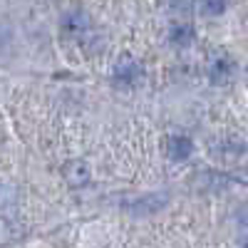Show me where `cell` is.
Wrapping results in <instances>:
<instances>
[{
    "label": "cell",
    "instance_id": "1",
    "mask_svg": "<svg viewBox=\"0 0 248 248\" xmlns=\"http://www.w3.org/2000/svg\"><path fill=\"white\" fill-rule=\"evenodd\" d=\"M206 72H209V82L216 87H223V85H229V82L236 77V62L231 55H226V52H214L209 57V67H206Z\"/></svg>",
    "mask_w": 248,
    "mask_h": 248
},
{
    "label": "cell",
    "instance_id": "2",
    "mask_svg": "<svg viewBox=\"0 0 248 248\" xmlns=\"http://www.w3.org/2000/svg\"><path fill=\"white\" fill-rule=\"evenodd\" d=\"M141 75H144V70H141L139 62L134 57L124 55V57H119V62L112 70V85L117 90H132L137 82L141 79Z\"/></svg>",
    "mask_w": 248,
    "mask_h": 248
},
{
    "label": "cell",
    "instance_id": "3",
    "mask_svg": "<svg viewBox=\"0 0 248 248\" xmlns=\"http://www.w3.org/2000/svg\"><path fill=\"white\" fill-rule=\"evenodd\" d=\"M62 179H65L70 186H75V189L90 184V179H92L90 164H87L85 159H70L65 167H62Z\"/></svg>",
    "mask_w": 248,
    "mask_h": 248
},
{
    "label": "cell",
    "instance_id": "4",
    "mask_svg": "<svg viewBox=\"0 0 248 248\" xmlns=\"http://www.w3.org/2000/svg\"><path fill=\"white\" fill-rule=\"evenodd\" d=\"M167 203H169V196L167 194H149V196H139L134 201H127L124 206H127L132 214H139L141 216V214H156Z\"/></svg>",
    "mask_w": 248,
    "mask_h": 248
},
{
    "label": "cell",
    "instance_id": "5",
    "mask_svg": "<svg viewBox=\"0 0 248 248\" xmlns=\"http://www.w3.org/2000/svg\"><path fill=\"white\" fill-rule=\"evenodd\" d=\"M191 152H194L191 137H186V134H171L167 139V154L174 161H186V159L191 156Z\"/></svg>",
    "mask_w": 248,
    "mask_h": 248
},
{
    "label": "cell",
    "instance_id": "6",
    "mask_svg": "<svg viewBox=\"0 0 248 248\" xmlns=\"http://www.w3.org/2000/svg\"><path fill=\"white\" fill-rule=\"evenodd\" d=\"M62 30H65V35H70V37L85 35L90 30V17L82 10H70V13H65V17H62Z\"/></svg>",
    "mask_w": 248,
    "mask_h": 248
},
{
    "label": "cell",
    "instance_id": "7",
    "mask_svg": "<svg viewBox=\"0 0 248 248\" xmlns=\"http://www.w3.org/2000/svg\"><path fill=\"white\" fill-rule=\"evenodd\" d=\"M169 43L174 47H181V50L194 43V28L189 20H174L169 28Z\"/></svg>",
    "mask_w": 248,
    "mask_h": 248
},
{
    "label": "cell",
    "instance_id": "8",
    "mask_svg": "<svg viewBox=\"0 0 248 248\" xmlns=\"http://www.w3.org/2000/svg\"><path fill=\"white\" fill-rule=\"evenodd\" d=\"M226 3H229V0H201V13L216 17L226 10Z\"/></svg>",
    "mask_w": 248,
    "mask_h": 248
},
{
    "label": "cell",
    "instance_id": "9",
    "mask_svg": "<svg viewBox=\"0 0 248 248\" xmlns=\"http://www.w3.org/2000/svg\"><path fill=\"white\" fill-rule=\"evenodd\" d=\"M216 149H218L221 154H241V152H243V144L236 141V139H221V141L216 144Z\"/></svg>",
    "mask_w": 248,
    "mask_h": 248
},
{
    "label": "cell",
    "instance_id": "10",
    "mask_svg": "<svg viewBox=\"0 0 248 248\" xmlns=\"http://www.w3.org/2000/svg\"><path fill=\"white\" fill-rule=\"evenodd\" d=\"M15 201V189L10 184H5V181H0V209H5L8 203H13Z\"/></svg>",
    "mask_w": 248,
    "mask_h": 248
},
{
    "label": "cell",
    "instance_id": "11",
    "mask_svg": "<svg viewBox=\"0 0 248 248\" xmlns=\"http://www.w3.org/2000/svg\"><path fill=\"white\" fill-rule=\"evenodd\" d=\"M241 248H248V233H246V238H243V243H241Z\"/></svg>",
    "mask_w": 248,
    "mask_h": 248
},
{
    "label": "cell",
    "instance_id": "12",
    "mask_svg": "<svg viewBox=\"0 0 248 248\" xmlns=\"http://www.w3.org/2000/svg\"><path fill=\"white\" fill-rule=\"evenodd\" d=\"M241 179H243V181H246V184H248V171H246V174H243V176H241Z\"/></svg>",
    "mask_w": 248,
    "mask_h": 248
}]
</instances>
